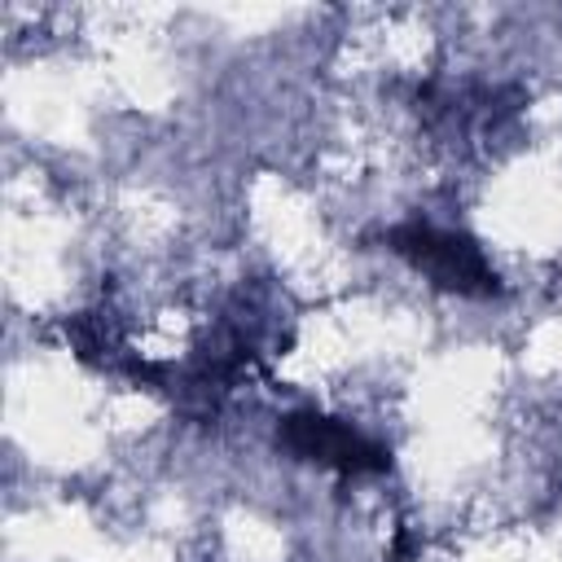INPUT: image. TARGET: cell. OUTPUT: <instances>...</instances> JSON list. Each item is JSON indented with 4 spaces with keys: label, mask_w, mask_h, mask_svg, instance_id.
<instances>
[{
    "label": "cell",
    "mask_w": 562,
    "mask_h": 562,
    "mask_svg": "<svg viewBox=\"0 0 562 562\" xmlns=\"http://www.w3.org/2000/svg\"><path fill=\"white\" fill-rule=\"evenodd\" d=\"M386 246L413 263L430 285L448 290V294H465V299H492L501 294V277L487 263L483 246L465 233H448L435 224H400L386 233Z\"/></svg>",
    "instance_id": "1"
},
{
    "label": "cell",
    "mask_w": 562,
    "mask_h": 562,
    "mask_svg": "<svg viewBox=\"0 0 562 562\" xmlns=\"http://www.w3.org/2000/svg\"><path fill=\"white\" fill-rule=\"evenodd\" d=\"M277 443L312 465H329L338 474H382L391 465V452L382 443H373L369 435H360L356 426L325 417V413H290L281 417Z\"/></svg>",
    "instance_id": "2"
}]
</instances>
